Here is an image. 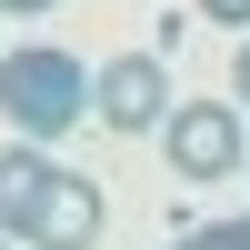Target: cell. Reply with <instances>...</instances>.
<instances>
[{
	"label": "cell",
	"instance_id": "cell-7",
	"mask_svg": "<svg viewBox=\"0 0 250 250\" xmlns=\"http://www.w3.org/2000/svg\"><path fill=\"white\" fill-rule=\"evenodd\" d=\"M200 10H210L220 30H250V0H200Z\"/></svg>",
	"mask_w": 250,
	"mask_h": 250
},
{
	"label": "cell",
	"instance_id": "cell-10",
	"mask_svg": "<svg viewBox=\"0 0 250 250\" xmlns=\"http://www.w3.org/2000/svg\"><path fill=\"white\" fill-rule=\"evenodd\" d=\"M170 250H210V240H200V230H190V240H170Z\"/></svg>",
	"mask_w": 250,
	"mask_h": 250
},
{
	"label": "cell",
	"instance_id": "cell-1",
	"mask_svg": "<svg viewBox=\"0 0 250 250\" xmlns=\"http://www.w3.org/2000/svg\"><path fill=\"white\" fill-rule=\"evenodd\" d=\"M80 110H90V70H80L70 50H10L0 60V120H10L20 140L50 150L60 130H80Z\"/></svg>",
	"mask_w": 250,
	"mask_h": 250
},
{
	"label": "cell",
	"instance_id": "cell-3",
	"mask_svg": "<svg viewBox=\"0 0 250 250\" xmlns=\"http://www.w3.org/2000/svg\"><path fill=\"white\" fill-rule=\"evenodd\" d=\"M90 110L110 120V130H160L170 120V70H160L150 50H120L90 70Z\"/></svg>",
	"mask_w": 250,
	"mask_h": 250
},
{
	"label": "cell",
	"instance_id": "cell-11",
	"mask_svg": "<svg viewBox=\"0 0 250 250\" xmlns=\"http://www.w3.org/2000/svg\"><path fill=\"white\" fill-rule=\"evenodd\" d=\"M240 180H250V150H240Z\"/></svg>",
	"mask_w": 250,
	"mask_h": 250
},
{
	"label": "cell",
	"instance_id": "cell-4",
	"mask_svg": "<svg viewBox=\"0 0 250 250\" xmlns=\"http://www.w3.org/2000/svg\"><path fill=\"white\" fill-rule=\"evenodd\" d=\"M100 220H110V200H100L90 170H50V190L30 200V220H20V240L30 250H90Z\"/></svg>",
	"mask_w": 250,
	"mask_h": 250
},
{
	"label": "cell",
	"instance_id": "cell-9",
	"mask_svg": "<svg viewBox=\"0 0 250 250\" xmlns=\"http://www.w3.org/2000/svg\"><path fill=\"white\" fill-rule=\"evenodd\" d=\"M230 90H240V110H250V40H240V60H230Z\"/></svg>",
	"mask_w": 250,
	"mask_h": 250
},
{
	"label": "cell",
	"instance_id": "cell-6",
	"mask_svg": "<svg viewBox=\"0 0 250 250\" xmlns=\"http://www.w3.org/2000/svg\"><path fill=\"white\" fill-rule=\"evenodd\" d=\"M200 240H210V250H250V220H210Z\"/></svg>",
	"mask_w": 250,
	"mask_h": 250
},
{
	"label": "cell",
	"instance_id": "cell-5",
	"mask_svg": "<svg viewBox=\"0 0 250 250\" xmlns=\"http://www.w3.org/2000/svg\"><path fill=\"white\" fill-rule=\"evenodd\" d=\"M50 170H60V160L40 150V140H10V150H0V230H10V240H20V220H30V200L50 190Z\"/></svg>",
	"mask_w": 250,
	"mask_h": 250
},
{
	"label": "cell",
	"instance_id": "cell-8",
	"mask_svg": "<svg viewBox=\"0 0 250 250\" xmlns=\"http://www.w3.org/2000/svg\"><path fill=\"white\" fill-rule=\"evenodd\" d=\"M40 10H60V0H0V20H40Z\"/></svg>",
	"mask_w": 250,
	"mask_h": 250
},
{
	"label": "cell",
	"instance_id": "cell-2",
	"mask_svg": "<svg viewBox=\"0 0 250 250\" xmlns=\"http://www.w3.org/2000/svg\"><path fill=\"white\" fill-rule=\"evenodd\" d=\"M160 140H170V170H180V180H230L240 150H250L230 100H180V110L160 120Z\"/></svg>",
	"mask_w": 250,
	"mask_h": 250
}]
</instances>
